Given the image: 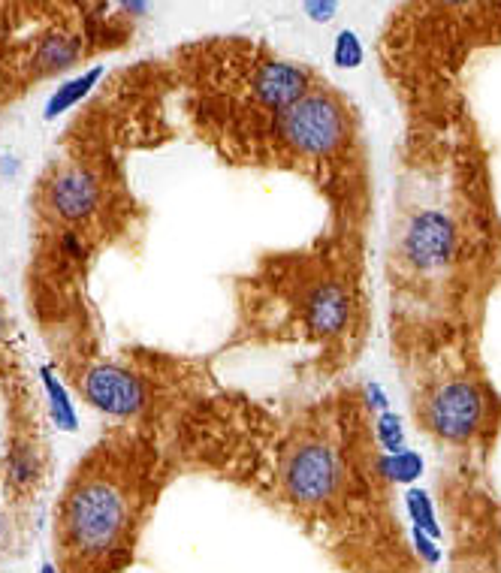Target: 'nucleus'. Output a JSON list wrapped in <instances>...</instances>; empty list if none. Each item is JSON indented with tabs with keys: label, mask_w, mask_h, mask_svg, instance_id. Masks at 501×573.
<instances>
[{
	"label": "nucleus",
	"mask_w": 501,
	"mask_h": 573,
	"mask_svg": "<svg viewBox=\"0 0 501 573\" xmlns=\"http://www.w3.org/2000/svg\"><path fill=\"white\" fill-rule=\"evenodd\" d=\"M130 522L127 492L103 474L79 480L64 504L67 543L85 558L109 555Z\"/></svg>",
	"instance_id": "nucleus-1"
},
{
	"label": "nucleus",
	"mask_w": 501,
	"mask_h": 573,
	"mask_svg": "<svg viewBox=\"0 0 501 573\" xmlns=\"http://www.w3.org/2000/svg\"><path fill=\"white\" fill-rule=\"evenodd\" d=\"M278 136L293 154L332 157L351 139V112L339 94L314 88L278 115Z\"/></svg>",
	"instance_id": "nucleus-2"
},
{
	"label": "nucleus",
	"mask_w": 501,
	"mask_h": 573,
	"mask_svg": "<svg viewBox=\"0 0 501 573\" xmlns=\"http://www.w3.org/2000/svg\"><path fill=\"white\" fill-rule=\"evenodd\" d=\"M420 417L438 441L468 444L489 423V393L477 380H450L426 396Z\"/></svg>",
	"instance_id": "nucleus-3"
},
{
	"label": "nucleus",
	"mask_w": 501,
	"mask_h": 573,
	"mask_svg": "<svg viewBox=\"0 0 501 573\" xmlns=\"http://www.w3.org/2000/svg\"><path fill=\"white\" fill-rule=\"evenodd\" d=\"M345 477L342 459L326 441H302L296 444L281 465V486L290 501L314 507L329 501L339 492Z\"/></svg>",
	"instance_id": "nucleus-4"
},
{
	"label": "nucleus",
	"mask_w": 501,
	"mask_h": 573,
	"mask_svg": "<svg viewBox=\"0 0 501 573\" xmlns=\"http://www.w3.org/2000/svg\"><path fill=\"white\" fill-rule=\"evenodd\" d=\"M459 245L456 221L441 209H426L411 215L399 239V257L417 275H432L444 269Z\"/></svg>",
	"instance_id": "nucleus-5"
},
{
	"label": "nucleus",
	"mask_w": 501,
	"mask_h": 573,
	"mask_svg": "<svg viewBox=\"0 0 501 573\" xmlns=\"http://www.w3.org/2000/svg\"><path fill=\"white\" fill-rule=\"evenodd\" d=\"M82 393L91 408L109 417H136L148 405L145 384L121 365H94L82 377Z\"/></svg>",
	"instance_id": "nucleus-6"
},
{
	"label": "nucleus",
	"mask_w": 501,
	"mask_h": 573,
	"mask_svg": "<svg viewBox=\"0 0 501 573\" xmlns=\"http://www.w3.org/2000/svg\"><path fill=\"white\" fill-rule=\"evenodd\" d=\"M254 100L266 112H287L293 103H299L308 91H314V76L308 67L293 61H266L251 76Z\"/></svg>",
	"instance_id": "nucleus-7"
},
{
	"label": "nucleus",
	"mask_w": 501,
	"mask_h": 573,
	"mask_svg": "<svg viewBox=\"0 0 501 573\" xmlns=\"http://www.w3.org/2000/svg\"><path fill=\"white\" fill-rule=\"evenodd\" d=\"M100 197V178L85 166H67L49 184V209L70 224L91 218L100 206Z\"/></svg>",
	"instance_id": "nucleus-8"
},
{
	"label": "nucleus",
	"mask_w": 501,
	"mask_h": 573,
	"mask_svg": "<svg viewBox=\"0 0 501 573\" xmlns=\"http://www.w3.org/2000/svg\"><path fill=\"white\" fill-rule=\"evenodd\" d=\"M351 311H354V299L351 290L339 281H320L308 296H305V323L314 335L320 338H336L345 332V326L351 323Z\"/></svg>",
	"instance_id": "nucleus-9"
},
{
	"label": "nucleus",
	"mask_w": 501,
	"mask_h": 573,
	"mask_svg": "<svg viewBox=\"0 0 501 573\" xmlns=\"http://www.w3.org/2000/svg\"><path fill=\"white\" fill-rule=\"evenodd\" d=\"M100 79H103V67H91V70H85L82 76H76V79L64 82V85H61V88L49 97V103H46V118L52 121V118L64 115L67 109H73L82 97H88V94H91V88H94Z\"/></svg>",
	"instance_id": "nucleus-10"
},
{
	"label": "nucleus",
	"mask_w": 501,
	"mask_h": 573,
	"mask_svg": "<svg viewBox=\"0 0 501 573\" xmlns=\"http://www.w3.org/2000/svg\"><path fill=\"white\" fill-rule=\"evenodd\" d=\"M378 471L390 480V483H399V486H408L414 483L420 474H423V456L411 447H405L402 453H393V456H381L378 459Z\"/></svg>",
	"instance_id": "nucleus-11"
},
{
	"label": "nucleus",
	"mask_w": 501,
	"mask_h": 573,
	"mask_svg": "<svg viewBox=\"0 0 501 573\" xmlns=\"http://www.w3.org/2000/svg\"><path fill=\"white\" fill-rule=\"evenodd\" d=\"M40 377H43L46 396H49L52 420L58 423V429L73 432V429H76V408H73V402H70V393L64 390L61 380L52 374V368H43V371H40Z\"/></svg>",
	"instance_id": "nucleus-12"
},
{
	"label": "nucleus",
	"mask_w": 501,
	"mask_h": 573,
	"mask_svg": "<svg viewBox=\"0 0 501 573\" xmlns=\"http://www.w3.org/2000/svg\"><path fill=\"white\" fill-rule=\"evenodd\" d=\"M405 510H408L417 531L429 534L432 540H441V525H438V516H435V504H432L426 489H420V486L408 489L405 492Z\"/></svg>",
	"instance_id": "nucleus-13"
},
{
	"label": "nucleus",
	"mask_w": 501,
	"mask_h": 573,
	"mask_svg": "<svg viewBox=\"0 0 501 573\" xmlns=\"http://www.w3.org/2000/svg\"><path fill=\"white\" fill-rule=\"evenodd\" d=\"M363 61H366V49H363L360 34L351 28L339 31L336 40H332V64L342 70H357V67H363Z\"/></svg>",
	"instance_id": "nucleus-14"
},
{
	"label": "nucleus",
	"mask_w": 501,
	"mask_h": 573,
	"mask_svg": "<svg viewBox=\"0 0 501 573\" xmlns=\"http://www.w3.org/2000/svg\"><path fill=\"white\" fill-rule=\"evenodd\" d=\"M375 438H378V444H381V450H384L387 456L402 453V450L408 447V435H405L402 417L393 414V411L378 414V420H375Z\"/></svg>",
	"instance_id": "nucleus-15"
},
{
	"label": "nucleus",
	"mask_w": 501,
	"mask_h": 573,
	"mask_svg": "<svg viewBox=\"0 0 501 573\" xmlns=\"http://www.w3.org/2000/svg\"><path fill=\"white\" fill-rule=\"evenodd\" d=\"M79 58V46L67 37H49L40 49V61L46 70H67Z\"/></svg>",
	"instance_id": "nucleus-16"
},
{
	"label": "nucleus",
	"mask_w": 501,
	"mask_h": 573,
	"mask_svg": "<svg viewBox=\"0 0 501 573\" xmlns=\"http://www.w3.org/2000/svg\"><path fill=\"white\" fill-rule=\"evenodd\" d=\"M34 471H37V462L31 456V450H13V462H10V477L16 483H31L34 480Z\"/></svg>",
	"instance_id": "nucleus-17"
},
{
	"label": "nucleus",
	"mask_w": 501,
	"mask_h": 573,
	"mask_svg": "<svg viewBox=\"0 0 501 573\" xmlns=\"http://www.w3.org/2000/svg\"><path fill=\"white\" fill-rule=\"evenodd\" d=\"M411 540H414V549H417V555L429 564V567H435V564H441V558H444V549L438 546V540H432L429 534H423V531H411Z\"/></svg>",
	"instance_id": "nucleus-18"
},
{
	"label": "nucleus",
	"mask_w": 501,
	"mask_h": 573,
	"mask_svg": "<svg viewBox=\"0 0 501 573\" xmlns=\"http://www.w3.org/2000/svg\"><path fill=\"white\" fill-rule=\"evenodd\" d=\"M302 10H305V16H308L311 22H317V25H326V22H332V19H336V13H339V4H336V0H311V4H305Z\"/></svg>",
	"instance_id": "nucleus-19"
},
{
	"label": "nucleus",
	"mask_w": 501,
	"mask_h": 573,
	"mask_svg": "<svg viewBox=\"0 0 501 573\" xmlns=\"http://www.w3.org/2000/svg\"><path fill=\"white\" fill-rule=\"evenodd\" d=\"M369 405L375 408V411H390V399H387V393H384V387L381 384H369Z\"/></svg>",
	"instance_id": "nucleus-20"
},
{
	"label": "nucleus",
	"mask_w": 501,
	"mask_h": 573,
	"mask_svg": "<svg viewBox=\"0 0 501 573\" xmlns=\"http://www.w3.org/2000/svg\"><path fill=\"white\" fill-rule=\"evenodd\" d=\"M124 10H127V13H145L148 7H145V4H124Z\"/></svg>",
	"instance_id": "nucleus-21"
},
{
	"label": "nucleus",
	"mask_w": 501,
	"mask_h": 573,
	"mask_svg": "<svg viewBox=\"0 0 501 573\" xmlns=\"http://www.w3.org/2000/svg\"><path fill=\"white\" fill-rule=\"evenodd\" d=\"M40 573H58V567H55V564H49V561H46V564H43V567H40Z\"/></svg>",
	"instance_id": "nucleus-22"
},
{
	"label": "nucleus",
	"mask_w": 501,
	"mask_h": 573,
	"mask_svg": "<svg viewBox=\"0 0 501 573\" xmlns=\"http://www.w3.org/2000/svg\"><path fill=\"white\" fill-rule=\"evenodd\" d=\"M4 531H7V522H4V516H0V540H4Z\"/></svg>",
	"instance_id": "nucleus-23"
}]
</instances>
